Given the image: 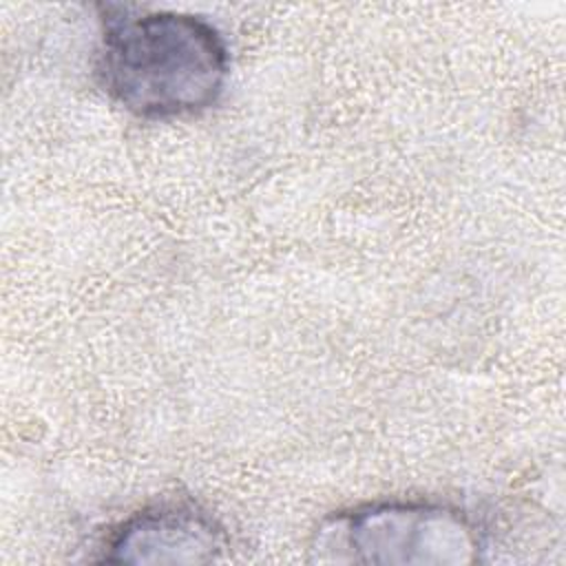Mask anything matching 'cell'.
<instances>
[{"label": "cell", "instance_id": "cell-1", "mask_svg": "<svg viewBox=\"0 0 566 566\" xmlns=\"http://www.w3.org/2000/svg\"><path fill=\"white\" fill-rule=\"evenodd\" d=\"M230 71L228 46L208 20L181 11L106 13L99 75L106 93L144 119L210 108Z\"/></svg>", "mask_w": 566, "mask_h": 566}, {"label": "cell", "instance_id": "cell-3", "mask_svg": "<svg viewBox=\"0 0 566 566\" xmlns=\"http://www.w3.org/2000/svg\"><path fill=\"white\" fill-rule=\"evenodd\" d=\"M230 539L208 511L170 502L128 517L106 544L111 564H210L226 557Z\"/></svg>", "mask_w": 566, "mask_h": 566}, {"label": "cell", "instance_id": "cell-2", "mask_svg": "<svg viewBox=\"0 0 566 566\" xmlns=\"http://www.w3.org/2000/svg\"><path fill=\"white\" fill-rule=\"evenodd\" d=\"M482 539L458 509L436 502H376L336 513L314 537V562L385 566H464Z\"/></svg>", "mask_w": 566, "mask_h": 566}]
</instances>
